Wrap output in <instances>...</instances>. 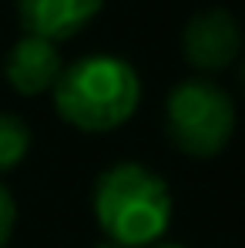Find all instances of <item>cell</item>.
I'll use <instances>...</instances> for the list:
<instances>
[{"label":"cell","mask_w":245,"mask_h":248,"mask_svg":"<svg viewBox=\"0 0 245 248\" xmlns=\"http://www.w3.org/2000/svg\"><path fill=\"white\" fill-rule=\"evenodd\" d=\"M14 225H17V205H14V195L0 185V248L10 242Z\"/></svg>","instance_id":"obj_8"},{"label":"cell","mask_w":245,"mask_h":248,"mask_svg":"<svg viewBox=\"0 0 245 248\" xmlns=\"http://www.w3.org/2000/svg\"><path fill=\"white\" fill-rule=\"evenodd\" d=\"M164 131L171 144L192 158H215L235 131V104L222 84L188 78L164 101Z\"/></svg>","instance_id":"obj_3"},{"label":"cell","mask_w":245,"mask_h":248,"mask_svg":"<svg viewBox=\"0 0 245 248\" xmlns=\"http://www.w3.org/2000/svg\"><path fill=\"white\" fill-rule=\"evenodd\" d=\"M54 108L87 134H104L131 121L141 104V78L118 54H87L67 64L54 84Z\"/></svg>","instance_id":"obj_2"},{"label":"cell","mask_w":245,"mask_h":248,"mask_svg":"<svg viewBox=\"0 0 245 248\" xmlns=\"http://www.w3.org/2000/svg\"><path fill=\"white\" fill-rule=\"evenodd\" d=\"M61 71H64V61H61L57 44L34 37V34H24L3 57V78L24 97H37V94L54 91Z\"/></svg>","instance_id":"obj_5"},{"label":"cell","mask_w":245,"mask_h":248,"mask_svg":"<svg viewBox=\"0 0 245 248\" xmlns=\"http://www.w3.org/2000/svg\"><path fill=\"white\" fill-rule=\"evenodd\" d=\"M148 248H185V245H178V242H164V238H162V242H155V245H148Z\"/></svg>","instance_id":"obj_9"},{"label":"cell","mask_w":245,"mask_h":248,"mask_svg":"<svg viewBox=\"0 0 245 248\" xmlns=\"http://www.w3.org/2000/svg\"><path fill=\"white\" fill-rule=\"evenodd\" d=\"M181 50H185V61L205 74L222 71V67L235 64V57L242 54V27L222 7L202 10L185 24Z\"/></svg>","instance_id":"obj_4"},{"label":"cell","mask_w":245,"mask_h":248,"mask_svg":"<svg viewBox=\"0 0 245 248\" xmlns=\"http://www.w3.org/2000/svg\"><path fill=\"white\" fill-rule=\"evenodd\" d=\"M31 141H34V134H31V127H27L24 118L0 111V174L3 171H14V168L27 158Z\"/></svg>","instance_id":"obj_7"},{"label":"cell","mask_w":245,"mask_h":248,"mask_svg":"<svg viewBox=\"0 0 245 248\" xmlns=\"http://www.w3.org/2000/svg\"><path fill=\"white\" fill-rule=\"evenodd\" d=\"M94 248H121V245H114V242H101V245H94Z\"/></svg>","instance_id":"obj_10"},{"label":"cell","mask_w":245,"mask_h":248,"mask_svg":"<svg viewBox=\"0 0 245 248\" xmlns=\"http://www.w3.org/2000/svg\"><path fill=\"white\" fill-rule=\"evenodd\" d=\"M242 87H245V64H242Z\"/></svg>","instance_id":"obj_11"},{"label":"cell","mask_w":245,"mask_h":248,"mask_svg":"<svg viewBox=\"0 0 245 248\" xmlns=\"http://www.w3.org/2000/svg\"><path fill=\"white\" fill-rule=\"evenodd\" d=\"M101 7L104 0H17V17L27 34L57 44L84 31Z\"/></svg>","instance_id":"obj_6"},{"label":"cell","mask_w":245,"mask_h":248,"mask_svg":"<svg viewBox=\"0 0 245 248\" xmlns=\"http://www.w3.org/2000/svg\"><path fill=\"white\" fill-rule=\"evenodd\" d=\"M91 208L104 242L121 248H148L162 242L175 211L168 181L138 161L104 168L94 181Z\"/></svg>","instance_id":"obj_1"}]
</instances>
